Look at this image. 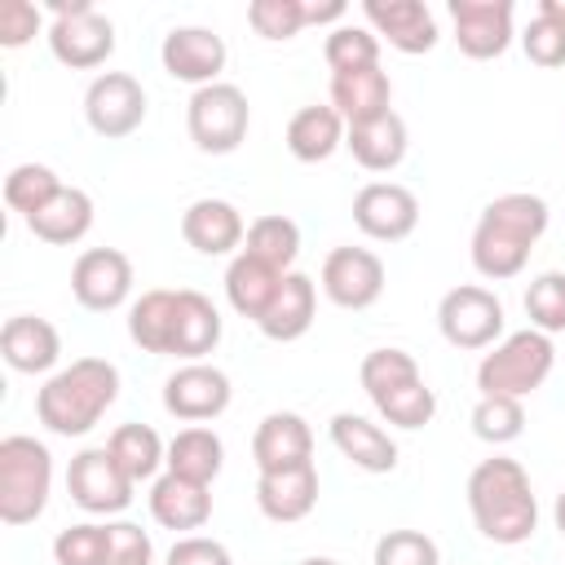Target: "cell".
Wrapping results in <instances>:
<instances>
[{
	"label": "cell",
	"mask_w": 565,
	"mask_h": 565,
	"mask_svg": "<svg viewBox=\"0 0 565 565\" xmlns=\"http://www.w3.org/2000/svg\"><path fill=\"white\" fill-rule=\"evenodd\" d=\"M547 203L530 190H512L499 194L481 207L477 225H472V269L490 282L516 278L534 252V243L547 234Z\"/></svg>",
	"instance_id": "6da1fadb"
},
{
	"label": "cell",
	"mask_w": 565,
	"mask_h": 565,
	"mask_svg": "<svg viewBox=\"0 0 565 565\" xmlns=\"http://www.w3.org/2000/svg\"><path fill=\"white\" fill-rule=\"evenodd\" d=\"M468 512L481 530V539L499 547H516L539 530V499L530 490V472L508 459H481L468 472Z\"/></svg>",
	"instance_id": "7a4b0ae2"
},
{
	"label": "cell",
	"mask_w": 565,
	"mask_h": 565,
	"mask_svg": "<svg viewBox=\"0 0 565 565\" xmlns=\"http://www.w3.org/2000/svg\"><path fill=\"white\" fill-rule=\"evenodd\" d=\"M119 397V366L106 358H75L35 388V419L57 437H84Z\"/></svg>",
	"instance_id": "3957f363"
},
{
	"label": "cell",
	"mask_w": 565,
	"mask_h": 565,
	"mask_svg": "<svg viewBox=\"0 0 565 565\" xmlns=\"http://www.w3.org/2000/svg\"><path fill=\"white\" fill-rule=\"evenodd\" d=\"M49 490H53L49 446L26 433H9L0 441V521L31 525L49 508Z\"/></svg>",
	"instance_id": "277c9868"
},
{
	"label": "cell",
	"mask_w": 565,
	"mask_h": 565,
	"mask_svg": "<svg viewBox=\"0 0 565 565\" xmlns=\"http://www.w3.org/2000/svg\"><path fill=\"white\" fill-rule=\"evenodd\" d=\"M552 362H556L552 335L534 327L512 331L477 362V388L481 397H530L552 375Z\"/></svg>",
	"instance_id": "5b68a950"
},
{
	"label": "cell",
	"mask_w": 565,
	"mask_h": 565,
	"mask_svg": "<svg viewBox=\"0 0 565 565\" xmlns=\"http://www.w3.org/2000/svg\"><path fill=\"white\" fill-rule=\"evenodd\" d=\"M49 53L71 71H93L115 53V22L93 0H49Z\"/></svg>",
	"instance_id": "8992f818"
},
{
	"label": "cell",
	"mask_w": 565,
	"mask_h": 565,
	"mask_svg": "<svg viewBox=\"0 0 565 565\" xmlns=\"http://www.w3.org/2000/svg\"><path fill=\"white\" fill-rule=\"evenodd\" d=\"M247 124H252V106L238 84L216 79L207 88H194L185 102V128L203 154H234L247 137Z\"/></svg>",
	"instance_id": "52a82bcc"
},
{
	"label": "cell",
	"mask_w": 565,
	"mask_h": 565,
	"mask_svg": "<svg viewBox=\"0 0 565 565\" xmlns=\"http://www.w3.org/2000/svg\"><path fill=\"white\" fill-rule=\"evenodd\" d=\"M437 327L455 349H494L503 335V300L481 282L450 287L437 305Z\"/></svg>",
	"instance_id": "ba28073f"
},
{
	"label": "cell",
	"mask_w": 565,
	"mask_h": 565,
	"mask_svg": "<svg viewBox=\"0 0 565 565\" xmlns=\"http://www.w3.org/2000/svg\"><path fill=\"white\" fill-rule=\"evenodd\" d=\"M132 490H137V481L115 463V455L106 446H84L66 468V494L93 516L124 512L132 503Z\"/></svg>",
	"instance_id": "9c48e42d"
},
{
	"label": "cell",
	"mask_w": 565,
	"mask_h": 565,
	"mask_svg": "<svg viewBox=\"0 0 565 565\" xmlns=\"http://www.w3.org/2000/svg\"><path fill=\"white\" fill-rule=\"evenodd\" d=\"M84 119L97 137L119 141L146 124V88L128 71H102L84 93Z\"/></svg>",
	"instance_id": "30bf717a"
},
{
	"label": "cell",
	"mask_w": 565,
	"mask_h": 565,
	"mask_svg": "<svg viewBox=\"0 0 565 565\" xmlns=\"http://www.w3.org/2000/svg\"><path fill=\"white\" fill-rule=\"evenodd\" d=\"M322 296L335 309H371L384 296V260L371 247H335L322 260Z\"/></svg>",
	"instance_id": "8fae6325"
},
{
	"label": "cell",
	"mask_w": 565,
	"mask_h": 565,
	"mask_svg": "<svg viewBox=\"0 0 565 565\" xmlns=\"http://www.w3.org/2000/svg\"><path fill=\"white\" fill-rule=\"evenodd\" d=\"M71 296L93 309L110 313L132 296V260L119 247H88L71 265Z\"/></svg>",
	"instance_id": "7c38bea8"
},
{
	"label": "cell",
	"mask_w": 565,
	"mask_h": 565,
	"mask_svg": "<svg viewBox=\"0 0 565 565\" xmlns=\"http://www.w3.org/2000/svg\"><path fill=\"white\" fill-rule=\"evenodd\" d=\"M230 397H234L230 375L221 366H207V362H185L163 380V411L172 419H185V424H203V419L225 415Z\"/></svg>",
	"instance_id": "4fadbf2b"
},
{
	"label": "cell",
	"mask_w": 565,
	"mask_h": 565,
	"mask_svg": "<svg viewBox=\"0 0 565 565\" xmlns=\"http://www.w3.org/2000/svg\"><path fill=\"white\" fill-rule=\"evenodd\" d=\"M353 225L375 243H402L419 225V199L397 181H371L353 194Z\"/></svg>",
	"instance_id": "5bb4252c"
},
{
	"label": "cell",
	"mask_w": 565,
	"mask_h": 565,
	"mask_svg": "<svg viewBox=\"0 0 565 565\" xmlns=\"http://www.w3.org/2000/svg\"><path fill=\"white\" fill-rule=\"evenodd\" d=\"M512 0H450L455 44L472 62H490L512 44Z\"/></svg>",
	"instance_id": "9a60e30c"
},
{
	"label": "cell",
	"mask_w": 565,
	"mask_h": 565,
	"mask_svg": "<svg viewBox=\"0 0 565 565\" xmlns=\"http://www.w3.org/2000/svg\"><path fill=\"white\" fill-rule=\"evenodd\" d=\"M225 40L212 31V26H172L159 44V62L172 79L181 84H194V88H207L216 84V75L225 71Z\"/></svg>",
	"instance_id": "2e32d148"
},
{
	"label": "cell",
	"mask_w": 565,
	"mask_h": 565,
	"mask_svg": "<svg viewBox=\"0 0 565 565\" xmlns=\"http://www.w3.org/2000/svg\"><path fill=\"white\" fill-rule=\"evenodd\" d=\"M362 18L397 53H428L437 44V18L424 0H366Z\"/></svg>",
	"instance_id": "e0dca14e"
},
{
	"label": "cell",
	"mask_w": 565,
	"mask_h": 565,
	"mask_svg": "<svg viewBox=\"0 0 565 565\" xmlns=\"http://www.w3.org/2000/svg\"><path fill=\"white\" fill-rule=\"evenodd\" d=\"M181 238L199 252V256H238V243L247 238L243 212L230 199H194L181 212Z\"/></svg>",
	"instance_id": "ac0fdd59"
},
{
	"label": "cell",
	"mask_w": 565,
	"mask_h": 565,
	"mask_svg": "<svg viewBox=\"0 0 565 565\" xmlns=\"http://www.w3.org/2000/svg\"><path fill=\"white\" fill-rule=\"evenodd\" d=\"M0 358L18 371V375H44L57 366L62 358V335L49 318L35 313H13L0 327Z\"/></svg>",
	"instance_id": "d6986e66"
},
{
	"label": "cell",
	"mask_w": 565,
	"mask_h": 565,
	"mask_svg": "<svg viewBox=\"0 0 565 565\" xmlns=\"http://www.w3.org/2000/svg\"><path fill=\"white\" fill-rule=\"evenodd\" d=\"M252 459L260 472L313 463V433L296 411H269L252 433Z\"/></svg>",
	"instance_id": "ffe728a7"
},
{
	"label": "cell",
	"mask_w": 565,
	"mask_h": 565,
	"mask_svg": "<svg viewBox=\"0 0 565 565\" xmlns=\"http://www.w3.org/2000/svg\"><path fill=\"white\" fill-rule=\"evenodd\" d=\"M256 508L278 525L305 521L318 508V468L313 463H296V468L260 472L256 477Z\"/></svg>",
	"instance_id": "44dd1931"
},
{
	"label": "cell",
	"mask_w": 565,
	"mask_h": 565,
	"mask_svg": "<svg viewBox=\"0 0 565 565\" xmlns=\"http://www.w3.org/2000/svg\"><path fill=\"white\" fill-rule=\"evenodd\" d=\"M331 446L362 472H393L397 468V441L366 415H353V411H340L331 415Z\"/></svg>",
	"instance_id": "7402d4cb"
},
{
	"label": "cell",
	"mask_w": 565,
	"mask_h": 565,
	"mask_svg": "<svg viewBox=\"0 0 565 565\" xmlns=\"http://www.w3.org/2000/svg\"><path fill=\"white\" fill-rule=\"evenodd\" d=\"M313 313H318V282L309 274L291 269V274H282V287H278L274 305L265 309V318L256 327H260L265 340L291 344L313 327Z\"/></svg>",
	"instance_id": "603a6c76"
},
{
	"label": "cell",
	"mask_w": 565,
	"mask_h": 565,
	"mask_svg": "<svg viewBox=\"0 0 565 565\" xmlns=\"http://www.w3.org/2000/svg\"><path fill=\"white\" fill-rule=\"evenodd\" d=\"M331 106L340 110V119H344L349 128L388 115V110H393V79H388V71L362 66V71L331 75Z\"/></svg>",
	"instance_id": "cb8c5ba5"
},
{
	"label": "cell",
	"mask_w": 565,
	"mask_h": 565,
	"mask_svg": "<svg viewBox=\"0 0 565 565\" xmlns=\"http://www.w3.org/2000/svg\"><path fill=\"white\" fill-rule=\"evenodd\" d=\"M221 344V313L216 305L194 291V287H181L177 291V318H172V358H185V362H203L212 349Z\"/></svg>",
	"instance_id": "d4e9b609"
},
{
	"label": "cell",
	"mask_w": 565,
	"mask_h": 565,
	"mask_svg": "<svg viewBox=\"0 0 565 565\" xmlns=\"http://www.w3.org/2000/svg\"><path fill=\"white\" fill-rule=\"evenodd\" d=\"M150 516L163 530H203L207 516H212V486L185 481L177 472H163L150 486Z\"/></svg>",
	"instance_id": "484cf974"
},
{
	"label": "cell",
	"mask_w": 565,
	"mask_h": 565,
	"mask_svg": "<svg viewBox=\"0 0 565 565\" xmlns=\"http://www.w3.org/2000/svg\"><path fill=\"white\" fill-rule=\"evenodd\" d=\"M26 230L49 247H71L93 230V199L79 185H62L40 212L26 216Z\"/></svg>",
	"instance_id": "4316f807"
},
{
	"label": "cell",
	"mask_w": 565,
	"mask_h": 565,
	"mask_svg": "<svg viewBox=\"0 0 565 565\" xmlns=\"http://www.w3.org/2000/svg\"><path fill=\"white\" fill-rule=\"evenodd\" d=\"M278 287H282V269L265 265V260L252 256V252H238V256L230 260V269H225V300H230V309H234L238 318L260 322L265 309L274 305Z\"/></svg>",
	"instance_id": "83f0119b"
},
{
	"label": "cell",
	"mask_w": 565,
	"mask_h": 565,
	"mask_svg": "<svg viewBox=\"0 0 565 565\" xmlns=\"http://www.w3.org/2000/svg\"><path fill=\"white\" fill-rule=\"evenodd\" d=\"M344 146H349V154H353L366 172H393V168L406 159V146H411L406 119H402L397 110H388V115H380V119L353 124V128L344 132Z\"/></svg>",
	"instance_id": "f1b7e54d"
},
{
	"label": "cell",
	"mask_w": 565,
	"mask_h": 565,
	"mask_svg": "<svg viewBox=\"0 0 565 565\" xmlns=\"http://www.w3.org/2000/svg\"><path fill=\"white\" fill-rule=\"evenodd\" d=\"M344 132H349V124L340 119V110L331 102L327 106H300L287 119V150L300 163H322L344 146Z\"/></svg>",
	"instance_id": "f546056e"
},
{
	"label": "cell",
	"mask_w": 565,
	"mask_h": 565,
	"mask_svg": "<svg viewBox=\"0 0 565 565\" xmlns=\"http://www.w3.org/2000/svg\"><path fill=\"white\" fill-rule=\"evenodd\" d=\"M221 463H225V446H221V437H216L212 428H203V424H190V428H181V433L168 441V472H177V477H185V481L212 486L216 472H221Z\"/></svg>",
	"instance_id": "4dcf8cb0"
},
{
	"label": "cell",
	"mask_w": 565,
	"mask_h": 565,
	"mask_svg": "<svg viewBox=\"0 0 565 565\" xmlns=\"http://www.w3.org/2000/svg\"><path fill=\"white\" fill-rule=\"evenodd\" d=\"M172 318H177V291L150 287L128 305V335L146 353H168L172 349Z\"/></svg>",
	"instance_id": "1f68e13d"
},
{
	"label": "cell",
	"mask_w": 565,
	"mask_h": 565,
	"mask_svg": "<svg viewBox=\"0 0 565 565\" xmlns=\"http://www.w3.org/2000/svg\"><path fill=\"white\" fill-rule=\"evenodd\" d=\"M106 450L115 455V463L132 477V481H154L159 468H168V446L150 424H119L106 441Z\"/></svg>",
	"instance_id": "d6a6232c"
},
{
	"label": "cell",
	"mask_w": 565,
	"mask_h": 565,
	"mask_svg": "<svg viewBox=\"0 0 565 565\" xmlns=\"http://www.w3.org/2000/svg\"><path fill=\"white\" fill-rule=\"evenodd\" d=\"M243 243H247L243 252L260 256L265 265H274V269H282V274H291V265H296V256H300V225H296L291 216L269 212V216H256V221L247 225V238H243Z\"/></svg>",
	"instance_id": "836d02e7"
},
{
	"label": "cell",
	"mask_w": 565,
	"mask_h": 565,
	"mask_svg": "<svg viewBox=\"0 0 565 565\" xmlns=\"http://www.w3.org/2000/svg\"><path fill=\"white\" fill-rule=\"evenodd\" d=\"M322 57H327L331 75L362 71V66H380V35H375L371 26L340 22V26H331V35H327V44H322Z\"/></svg>",
	"instance_id": "e575fe53"
},
{
	"label": "cell",
	"mask_w": 565,
	"mask_h": 565,
	"mask_svg": "<svg viewBox=\"0 0 565 565\" xmlns=\"http://www.w3.org/2000/svg\"><path fill=\"white\" fill-rule=\"evenodd\" d=\"M371 406H375L380 419H388L393 428H424V424L437 415V393L424 384V375H415V380L388 388L384 397H375Z\"/></svg>",
	"instance_id": "d590c367"
},
{
	"label": "cell",
	"mask_w": 565,
	"mask_h": 565,
	"mask_svg": "<svg viewBox=\"0 0 565 565\" xmlns=\"http://www.w3.org/2000/svg\"><path fill=\"white\" fill-rule=\"evenodd\" d=\"M62 190V181H57V172L49 168V163H18L9 177H4V203L26 221L31 212H40L53 194Z\"/></svg>",
	"instance_id": "8d00e7d4"
},
{
	"label": "cell",
	"mask_w": 565,
	"mask_h": 565,
	"mask_svg": "<svg viewBox=\"0 0 565 565\" xmlns=\"http://www.w3.org/2000/svg\"><path fill=\"white\" fill-rule=\"evenodd\" d=\"M472 433L486 446H508L525 433V406L521 397H477L472 406Z\"/></svg>",
	"instance_id": "74e56055"
},
{
	"label": "cell",
	"mask_w": 565,
	"mask_h": 565,
	"mask_svg": "<svg viewBox=\"0 0 565 565\" xmlns=\"http://www.w3.org/2000/svg\"><path fill=\"white\" fill-rule=\"evenodd\" d=\"M525 313H530V327L543 331V335L565 331V274L561 269H547V274L530 278V287H525Z\"/></svg>",
	"instance_id": "f35d334b"
},
{
	"label": "cell",
	"mask_w": 565,
	"mask_h": 565,
	"mask_svg": "<svg viewBox=\"0 0 565 565\" xmlns=\"http://www.w3.org/2000/svg\"><path fill=\"white\" fill-rule=\"evenodd\" d=\"M415 375H419V362H415L406 349H371V353L362 358V366H358V380H362V388H366L371 402L384 397L388 388L415 380Z\"/></svg>",
	"instance_id": "ab89813d"
},
{
	"label": "cell",
	"mask_w": 565,
	"mask_h": 565,
	"mask_svg": "<svg viewBox=\"0 0 565 565\" xmlns=\"http://www.w3.org/2000/svg\"><path fill=\"white\" fill-rule=\"evenodd\" d=\"M247 22L260 40H296L309 22H305V0H252L247 4Z\"/></svg>",
	"instance_id": "60d3db41"
},
{
	"label": "cell",
	"mask_w": 565,
	"mask_h": 565,
	"mask_svg": "<svg viewBox=\"0 0 565 565\" xmlns=\"http://www.w3.org/2000/svg\"><path fill=\"white\" fill-rule=\"evenodd\" d=\"M375 565H441L437 543L424 530H388L375 539Z\"/></svg>",
	"instance_id": "b9f144b4"
},
{
	"label": "cell",
	"mask_w": 565,
	"mask_h": 565,
	"mask_svg": "<svg viewBox=\"0 0 565 565\" xmlns=\"http://www.w3.org/2000/svg\"><path fill=\"white\" fill-rule=\"evenodd\" d=\"M53 561L57 565H106V525L84 521L71 525L53 539Z\"/></svg>",
	"instance_id": "7bdbcfd3"
},
{
	"label": "cell",
	"mask_w": 565,
	"mask_h": 565,
	"mask_svg": "<svg viewBox=\"0 0 565 565\" xmlns=\"http://www.w3.org/2000/svg\"><path fill=\"white\" fill-rule=\"evenodd\" d=\"M521 49L534 66H565V22L552 13H534L530 26L521 31Z\"/></svg>",
	"instance_id": "ee69618b"
},
{
	"label": "cell",
	"mask_w": 565,
	"mask_h": 565,
	"mask_svg": "<svg viewBox=\"0 0 565 565\" xmlns=\"http://www.w3.org/2000/svg\"><path fill=\"white\" fill-rule=\"evenodd\" d=\"M154 543L141 525L132 521H110L106 525V565H150Z\"/></svg>",
	"instance_id": "f6af8a7d"
},
{
	"label": "cell",
	"mask_w": 565,
	"mask_h": 565,
	"mask_svg": "<svg viewBox=\"0 0 565 565\" xmlns=\"http://www.w3.org/2000/svg\"><path fill=\"white\" fill-rule=\"evenodd\" d=\"M44 18L31 0H0V44L4 49H22L40 35Z\"/></svg>",
	"instance_id": "bcb514c9"
},
{
	"label": "cell",
	"mask_w": 565,
	"mask_h": 565,
	"mask_svg": "<svg viewBox=\"0 0 565 565\" xmlns=\"http://www.w3.org/2000/svg\"><path fill=\"white\" fill-rule=\"evenodd\" d=\"M168 565H234L230 547L207 539V534H185L168 547Z\"/></svg>",
	"instance_id": "7dc6e473"
},
{
	"label": "cell",
	"mask_w": 565,
	"mask_h": 565,
	"mask_svg": "<svg viewBox=\"0 0 565 565\" xmlns=\"http://www.w3.org/2000/svg\"><path fill=\"white\" fill-rule=\"evenodd\" d=\"M349 13V4L344 0H327V4H318V0H305V22L309 26H322V22H335L340 26V18Z\"/></svg>",
	"instance_id": "c3c4849f"
},
{
	"label": "cell",
	"mask_w": 565,
	"mask_h": 565,
	"mask_svg": "<svg viewBox=\"0 0 565 565\" xmlns=\"http://www.w3.org/2000/svg\"><path fill=\"white\" fill-rule=\"evenodd\" d=\"M539 13H552V18L565 22V0H539Z\"/></svg>",
	"instance_id": "681fc988"
},
{
	"label": "cell",
	"mask_w": 565,
	"mask_h": 565,
	"mask_svg": "<svg viewBox=\"0 0 565 565\" xmlns=\"http://www.w3.org/2000/svg\"><path fill=\"white\" fill-rule=\"evenodd\" d=\"M552 516H556V530L565 534V490L556 494V508H552Z\"/></svg>",
	"instance_id": "f907efd6"
},
{
	"label": "cell",
	"mask_w": 565,
	"mask_h": 565,
	"mask_svg": "<svg viewBox=\"0 0 565 565\" xmlns=\"http://www.w3.org/2000/svg\"><path fill=\"white\" fill-rule=\"evenodd\" d=\"M300 565H340V561H331V556H305Z\"/></svg>",
	"instance_id": "816d5d0a"
}]
</instances>
